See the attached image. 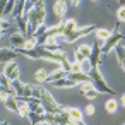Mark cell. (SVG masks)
Masks as SVG:
<instances>
[{"mask_svg": "<svg viewBox=\"0 0 125 125\" xmlns=\"http://www.w3.org/2000/svg\"><path fill=\"white\" fill-rule=\"evenodd\" d=\"M26 17H28V22H29V36L28 38H31V36H34L38 28L45 24V19H46V10H45V2H43V0L36 2L33 12L28 14Z\"/></svg>", "mask_w": 125, "mask_h": 125, "instance_id": "cell-1", "label": "cell"}, {"mask_svg": "<svg viewBox=\"0 0 125 125\" xmlns=\"http://www.w3.org/2000/svg\"><path fill=\"white\" fill-rule=\"evenodd\" d=\"M125 38V34H122L120 33V22H116L115 24V29H113V33H111V36L103 43V46H101V58L103 57H106L111 50H115L118 45H120V41Z\"/></svg>", "mask_w": 125, "mask_h": 125, "instance_id": "cell-2", "label": "cell"}, {"mask_svg": "<svg viewBox=\"0 0 125 125\" xmlns=\"http://www.w3.org/2000/svg\"><path fill=\"white\" fill-rule=\"evenodd\" d=\"M89 75H91V82H93V86H94V89L98 91V93H104V94H115V91L106 84V81L103 79V75H101V72H99V69L98 67H94L91 72H89Z\"/></svg>", "mask_w": 125, "mask_h": 125, "instance_id": "cell-3", "label": "cell"}, {"mask_svg": "<svg viewBox=\"0 0 125 125\" xmlns=\"http://www.w3.org/2000/svg\"><path fill=\"white\" fill-rule=\"evenodd\" d=\"M41 104L45 106L46 113H55V115H60V113H63V111L67 110V108L60 106V104L55 101V98L52 96V93H50L48 89H45V91H43V96H41Z\"/></svg>", "mask_w": 125, "mask_h": 125, "instance_id": "cell-4", "label": "cell"}, {"mask_svg": "<svg viewBox=\"0 0 125 125\" xmlns=\"http://www.w3.org/2000/svg\"><path fill=\"white\" fill-rule=\"evenodd\" d=\"M93 31H96L94 24H86V26H79V29H77V31H74L72 34H69V36H65V38H63V43H75V41H77L79 38H84V36L91 34Z\"/></svg>", "mask_w": 125, "mask_h": 125, "instance_id": "cell-5", "label": "cell"}, {"mask_svg": "<svg viewBox=\"0 0 125 125\" xmlns=\"http://www.w3.org/2000/svg\"><path fill=\"white\" fill-rule=\"evenodd\" d=\"M38 52H40V57H41V58L50 60V62L58 63V65H60V63L67 58V55H65V53H53V52H48L45 46H38Z\"/></svg>", "mask_w": 125, "mask_h": 125, "instance_id": "cell-6", "label": "cell"}, {"mask_svg": "<svg viewBox=\"0 0 125 125\" xmlns=\"http://www.w3.org/2000/svg\"><path fill=\"white\" fill-rule=\"evenodd\" d=\"M10 82H14V81H19V77H21V70H19V65L16 63V62H10V63H7V65H4V72H2Z\"/></svg>", "mask_w": 125, "mask_h": 125, "instance_id": "cell-7", "label": "cell"}, {"mask_svg": "<svg viewBox=\"0 0 125 125\" xmlns=\"http://www.w3.org/2000/svg\"><path fill=\"white\" fill-rule=\"evenodd\" d=\"M19 53L14 50V48H7V46H2L0 48V62H2V65H7L10 62H16V57Z\"/></svg>", "mask_w": 125, "mask_h": 125, "instance_id": "cell-8", "label": "cell"}, {"mask_svg": "<svg viewBox=\"0 0 125 125\" xmlns=\"http://www.w3.org/2000/svg\"><path fill=\"white\" fill-rule=\"evenodd\" d=\"M101 46H103V41H99V40H96L94 45H93V53H91V58H89L93 67H98V63L101 60Z\"/></svg>", "mask_w": 125, "mask_h": 125, "instance_id": "cell-9", "label": "cell"}, {"mask_svg": "<svg viewBox=\"0 0 125 125\" xmlns=\"http://www.w3.org/2000/svg\"><path fill=\"white\" fill-rule=\"evenodd\" d=\"M62 29H63V38L65 36H69V34H72L74 31H77L79 29V24H77V21L75 19H67V21H62Z\"/></svg>", "mask_w": 125, "mask_h": 125, "instance_id": "cell-10", "label": "cell"}, {"mask_svg": "<svg viewBox=\"0 0 125 125\" xmlns=\"http://www.w3.org/2000/svg\"><path fill=\"white\" fill-rule=\"evenodd\" d=\"M67 9H69V2H65V0H57V2L53 4V10H55L57 17H63Z\"/></svg>", "mask_w": 125, "mask_h": 125, "instance_id": "cell-11", "label": "cell"}, {"mask_svg": "<svg viewBox=\"0 0 125 125\" xmlns=\"http://www.w3.org/2000/svg\"><path fill=\"white\" fill-rule=\"evenodd\" d=\"M17 31L22 34V36H29V22H28V17L26 16H22V17H19L17 19Z\"/></svg>", "mask_w": 125, "mask_h": 125, "instance_id": "cell-12", "label": "cell"}, {"mask_svg": "<svg viewBox=\"0 0 125 125\" xmlns=\"http://www.w3.org/2000/svg\"><path fill=\"white\" fill-rule=\"evenodd\" d=\"M24 43H26V36H22L19 31H17L16 34H12V36H10V46H12L14 50L22 48V46H24Z\"/></svg>", "mask_w": 125, "mask_h": 125, "instance_id": "cell-13", "label": "cell"}, {"mask_svg": "<svg viewBox=\"0 0 125 125\" xmlns=\"http://www.w3.org/2000/svg\"><path fill=\"white\" fill-rule=\"evenodd\" d=\"M4 10H2V19H9L12 17L14 14V9H16V2L14 0H7V2H4Z\"/></svg>", "mask_w": 125, "mask_h": 125, "instance_id": "cell-14", "label": "cell"}, {"mask_svg": "<svg viewBox=\"0 0 125 125\" xmlns=\"http://www.w3.org/2000/svg\"><path fill=\"white\" fill-rule=\"evenodd\" d=\"M67 75H69V74H67L63 69H60V67H58V69H55L53 72H50V79H48V82H52V84H53V82H57V81L65 79Z\"/></svg>", "mask_w": 125, "mask_h": 125, "instance_id": "cell-15", "label": "cell"}, {"mask_svg": "<svg viewBox=\"0 0 125 125\" xmlns=\"http://www.w3.org/2000/svg\"><path fill=\"white\" fill-rule=\"evenodd\" d=\"M4 106H5L7 110L14 111V113H19V101H17L16 96H9L7 101H4Z\"/></svg>", "mask_w": 125, "mask_h": 125, "instance_id": "cell-16", "label": "cell"}, {"mask_svg": "<svg viewBox=\"0 0 125 125\" xmlns=\"http://www.w3.org/2000/svg\"><path fill=\"white\" fill-rule=\"evenodd\" d=\"M53 86H55V87H60V89H69V87H74V86H77V82H75V81H72V79L67 75L65 79L53 82Z\"/></svg>", "mask_w": 125, "mask_h": 125, "instance_id": "cell-17", "label": "cell"}, {"mask_svg": "<svg viewBox=\"0 0 125 125\" xmlns=\"http://www.w3.org/2000/svg\"><path fill=\"white\" fill-rule=\"evenodd\" d=\"M67 113H69V116H70L74 122H81L82 116H84V111H81V110L75 108V106H69V108H67Z\"/></svg>", "mask_w": 125, "mask_h": 125, "instance_id": "cell-18", "label": "cell"}, {"mask_svg": "<svg viewBox=\"0 0 125 125\" xmlns=\"http://www.w3.org/2000/svg\"><path fill=\"white\" fill-rule=\"evenodd\" d=\"M111 33L113 31H110V29H104V28H99V29H96L94 31V36H96V40H99V41H106L110 36H111Z\"/></svg>", "mask_w": 125, "mask_h": 125, "instance_id": "cell-19", "label": "cell"}, {"mask_svg": "<svg viewBox=\"0 0 125 125\" xmlns=\"http://www.w3.org/2000/svg\"><path fill=\"white\" fill-rule=\"evenodd\" d=\"M12 86H14V91H16L17 98H24V91H26V86H28V84H24V82L19 79V81H14Z\"/></svg>", "mask_w": 125, "mask_h": 125, "instance_id": "cell-20", "label": "cell"}, {"mask_svg": "<svg viewBox=\"0 0 125 125\" xmlns=\"http://www.w3.org/2000/svg\"><path fill=\"white\" fill-rule=\"evenodd\" d=\"M115 52H116V58H118V62H120V67L125 70V46L118 45V46L115 48Z\"/></svg>", "mask_w": 125, "mask_h": 125, "instance_id": "cell-21", "label": "cell"}, {"mask_svg": "<svg viewBox=\"0 0 125 125\" xmlns=\"http://www.w3.org/2000/svg\"><path fill=\"white\" fill-rule=\"evenodd\" d=\"M24 4L26 2H22V0H19V2H16V9H14V14H12V17L17 21L19 17H22L24 16Z\"/></svg>", "mask_w": 125, "mask_h": 125, "instance_id": "cell-22", "label": "cell"}, {"mask_svg": "<svg viewBox=\"0 0 125 125\" xmlns=\"http://www.w3.org/2000/svg\"><path fill=\"white\" fill-rule=\"evenodd\" d=\"M34 79H36L38 82H48V79H50V72H48L46 69H40V70L34 74Z\"/></svg>", "mask_w": 125, "mask_h": 125, "instance_id": "cell-23", "label": "cell"}, {"mask_svg": "<svg viewBox=\"0 0 125 125\" xmlns=\"http://www.w3.org/2000/svg\"><path fill=\"white\" fill-rule=\"evenodd\" d=\"M116 110H118V101L116 99H108L104 103V111L106 113H115Z\"/></svg>", "mask_w": 125, "mask_h": 125, "instance_id": "cell-24", "label": "cell"}, {"mask_svg": "<svg viewBox=\"0 0 125 125\" xmlns=\"http://www.w3.org/2000/svg\"><path fill=\"white\" fill-rule=\"evenodd\" d=\"M24 50H28V52H31V50H36L38 48V40L36 38H26V43H24V46H22Z\"/></svg>", "mask_w": 125, "mask_h": 125, "instance_id": "cell-25", "label": "cell"}, {"mask_svg": "<svg viewBox=\"0 0 125 125\" xmlns=\"http://www.w3.org/2000/svg\"><path fill=\"white\" fill-rule=\"evenodd\" d=\"M77 50H79V52H81V53L87 58V60L91 58V53H93V46H91V45H81Z\"/></svg>", "mask_w": 125, "mask_h": 125, "instance_id": "cell-26", "label": "cell"}, {"mask_svg": "<svg viewBox=\"0 0 125 125\" xmlns=\"http://www.w3.org/2000/svg\"><path fill=\"white\" fill-rule=\"evenodd\" d=\"M28 120L31 122V125H40V123L45 120V116H41V115H38V113L31 111V115H29V118H28Z\"/></svg>", "mask_w": 125, "mask_h": 125, "instance_id": "cell-27", "label": "cell"}, {"mask_svg": "<svg viewBox=\"0 0 125 125\" xmlns=\"http://www.w3.org/2000/svg\"><path fill=\"white\" fill-rule=\"evenodd\" d=\"M45 122H48V123H52V125H60L58 115H55V113H46V115H45Z\"/></svg>", "mask_w": 125, "mask_h": 125, "instance_id": "cell-28", "label": "cell"}, {"mask_svg": "<svg viewBox=\"0 0 125 125\" xmlns=\"http://www.w3.org/2000/svg\"><path fill=\"white\" fill-rule=\"evenodd\" d=\"M79 89H81V93L86 96L89 91H93V89H94V86H93V82H84V84H79Z\"/></svg>", "mask_w": 125, "mask_h": 125, "instance_id": "cell-29", "label": "cell"}, {"mask_svg": "<svg viewBox=\"0 0 125 125\" xmlns=\"http://www.w3.org/2000/svg\"><path fill=\"white\" fill-rule=\"evenodd\" d=\"M43 91H45V87H41V86H33V98H36V99H41V96H43Z\"/></svg>", "mask_w": 125, "mask_h": 125, "instance_id": "cell-30", "label": "cell"}, {"mask_svg": "<svg viewBox=\"0 0 125 125\" xmlns=\"http://www.w3.org/2000/svg\"><path fill=\"white\" fill-rule=\"evenodd\" d=\"M60 69H63L67 74H70V72H72V62H69V60L65 58V60L60 63Z\"/></svg>", "mask_w": 125, "mask_h": 125, "instance_id": "cell-31", "label": "cell"}, {"mask_svg": "<svg viewBox=\"0 0 125 125\" xmlns=\"http://www.w3.org/2000/svg\"><path fill=\"white\" fill-rule=\"evenodd\" d=\"M82 72V63H79V62H72V72L70 74H81Z\"/></svg>", "mask_w": 125, "mask_h": 125, "instance_id": "cell-32", "label": "cell"}, {"mask_svg": "<svg viewBox=\"0 0 125 125\" xmlns=\"http://www.w3.org/2000/svg\"><path fill=\"white\" fill-rule=\"evenodd\" d=\"M116 17H118V22H125V5H122L116 10Z\"/></svg>", "mask_w": 125, "mask_h": 125, "instance_id": "cell-33", "label": "cell"}, {"mask_svg": "<svg viewBox=\"0 0 125 125\" xmlns=\"http://www.w3.org/2000/svg\"><path fill=\"white\" fill-rule=\"evenodd\" d=\"M74 57H75V62H79V63H84V62L87 60V58L79 52V50H75V52H74Z\"/></svg>", "mask_w": 125, "mask_h": 125, "instance_id": "cell-34", "label": "cell"}, {"mask_svg": "<svg viewBox=\"0 0 125 125\" xmlns=\"http://www.w3.org/2000/svg\"><path fill=\"white\" fill-rule=\"evenodd\" d=\"M0 24H2V36L7 33V29H9V26H10V21L9 19H2V22H0Z\"/></svg>", "mask_w": 125, "mask_h": 125, "instance_id": "cell-35", "label": "cell"}, {"mask_svg": "<svg viewBox=\"0 0 125 125\" xmlns=\"http://www.w3.org/2000/svg\"><path fill=\"white\" fill-rule=\"evenodd\" d=\"M98 94H99V93H98L96 89H93V91H89V93L86 94V98H87V99H94V98H96Z\"/></svg>", "mask_w": 125, "mask_h": 125, "instance_id": "cell-36", "label": "cell"}, {"mask_svg": "<svg viewBox=\"0 0 125 125\" xmlns=\"http://www.w3.org/2000/svg\"><path fill=\"white\" fill-rule=\"evenodd\" d=\"M93 113H94V106L93 104H87L86 110H84V115H93Z\"/></svg>", "mask_w": 125, "mask_h": 125, "instance_id": "cell-37", "label": "cell"}, {"mask_svg": "<svg viewBox=\"0 0 125 125\" xmlns=\"http://www.w3.org/2000/svg\"><path fill=\"white\" fill-rule=\"evenodd\" d=\"M69 5H74V7H79L81 2H77V0H72V2H69Z\"/></svg>", "mask_w": 125, "mask_h": 125, "instance_id": "cell-38", "label": "cell"}, {"mask_svg": "<svg viewBox=\"0 0 125 125\" xmlns=\"http://www.w3.org/2000/svg\"><path fill=\"white\" fill-rule=\"evenodd\" d=\"M120 103H122V106H125V93L120 96Z\"/></svg>", "mask_w": 125, "mask_h": 125, "instance_id": "cell-39", "label": "cell"}, {"mask_svg": "<svg viewBox=\"0 0 125 125\" xmlns=\"http://www.w3.org/2000/svg\"><path fill=\"white\" fill-rule=\"evenodd\" d=\"M40 125H52V123H48V122H45V120H43V122H41Z\"/></svg>", "mask_w": 125, "mask_h": 125, "instance_id": "cell-40", "label": "cell"}, {"mask_svg": "<svg viewBox=\"0 0 125 125\" xmlns=\"http://www.w3.org/2000/svg\"><path fill=\"white\" fill-rule=\"evenodd\" d=\"M69 125H79V123H77V122H74V120H72V122H70V123H69Z\"/></svg>", "mask_w": 125, "mask_h": 125, "instance_id": "cell-41", "label": "cell"}, {"mask_svg": "<svg viewBox=\"0 0 125 125\" xmlns=\"http://www.w3.org/2000/svg\"><path fill=\"white\" fill-rule=\"evenodd\" d=\"M77 123H79V125H86V123H84V120H81V122H77Z\"/></svg>", "mask_w": 125, "mask_h": 125, "instance_id": "cell-42", "label": "cell"}, {"mask_svg": "<svg viewBox=\"0 0 125 125\" xmlns=\"http://www.w3.org/2000/svg\"><path fill=\"white\" fill-rule=\"evenodd\" d=\"M2 125H9V122H5V120H2Z\"/></svg>", "mask_w": 125, "mask_h": 125, "instance_id": "cell-43", "label": "cell"}, {"mask_svg": "<svg viewBox=\"0 0 125 125\" xmlns=\"http://www.w3.org/2000/svg\"><path fill=\"white\" fill-rule=\"evenodd\" d=\"M123 125H125V123H123Z\"/></svg>", "mask_w": 125, "mask_h": 125, "instance_id": "cell-44", "label": "cell"}]
</instances>
